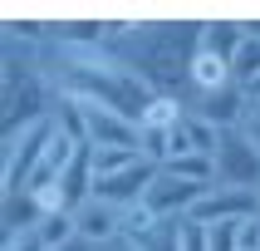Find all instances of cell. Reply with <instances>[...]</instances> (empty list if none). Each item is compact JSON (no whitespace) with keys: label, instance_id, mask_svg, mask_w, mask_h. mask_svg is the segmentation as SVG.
I'll return each instance as SVG.
<instances>
[{"label":"cell","instance_id":"obj_1","mask_svg":"<svg viewBox=\"0 0 260 251\" xmlns=\"http://www.w3.org/2000/svg\"><path fill=\"white\" fill-rule=\"evenodd\" d=\"M103 49H113L138 79L157 94H187V69L202 49V25H138V20H103Z\"/></svg>","mask_w":260,"mask_h":251},{"label":"cell","instance_id":"obj_2","mask_svg":"<svg viewBox=\"0 0 260 251\" xmlns=\"http://www.w3.org/2000/svg\"><path fill=\"white\" fill-rule=\"evenodd\" d=\"M54 133H59V114L35 118L20 133H5V143H0V197L5 192H25V182L35 177V168L44 162V153L54 143Z\"/></svg>","mask_w":260,"mask_h":251},{"label":"cell","instance_id":"obj_3","mask_svg":"<svg viewBox=\"0 0 260 251\" xmlns=\"http://www.w3.org/2000/svg\"><path fill=\"white\" fill-rule=\"evenodd\" d=\"M216 182H221V187H255V192H260V148L250 143L241 128L221 133V148H216Z\"/></svg>","mask_w":260,"mask_h":251},{"label":"cell","instance_id":"obj_4","mask_svg":"<svg viewBox=\"0 0 260 251\" xmlns=\"http://www.w3.org/2000/svg\"><path fill=\"white\" fill-rule=\"evenodd\" d=\"M187 114H197V118H206L211 128H221V133H231V128H241L246 123V108H250V94L241 84H226V89H216V94H187Z\"/></svg>","mask_w":260,"mask_h":251},{"label":"cell","instance_id":"obj_5","mask_svg":"<svg viewBox=\"0 0 260 251\" xmlns=\"http://www.w3.org/2000/svg\"><path fill=\"white\" fill-rule=\"evenodd\" d=\"M260 212V192L255 187H221V182H211V187L202 192V202L191 207V217L197 221H246Z\"/></svg>","mask_w":260,"mask_h":251},{"label":"cell","instance_id":"obj_6","mask_svg":"<svg viewBox=\"0 0 260 251\" xmlns=\"http://www.w3.org/2000/svg\"><path fill=\"white\" fill-rule=\"evenodd\" d=\"M152 177H157V168H152L147 158H138L133 168H123V173H113V177H103L99 187H93V197H99V202H108V207H118V212H128V207H138V202L147 197Z\"/></svg>","mask_w":260,"mask_h":251},{"label":"cell","instance_id":"obj_7","mask_svg":"<svg viewBox=\"0 0 260 251\" xmlns=\"http://www.w3.org/2000/svg\"><path fill=\"white\" fill-rule=\"evenodd\" d=\"M202 192H206V187L182 182V177H172V173H162V168H157V177H152V187H147L143 202L152 207L162 221H177V217H191V207L202 202Z\"/></svg>","mask_w":260,"mask_h":251},{"label":"cell","instance_id":"obj_8","mask_svg":"<svg viewBox=\"0 0 260 251\" xmlns=\"http://www.w3.org/2000/svg\"><path fill=\"white\" fill-rule=\"evenodd\" d=\"M74 227H79V236L84 241H93V246H108V241H118L123 236V212L118 207H108V202H99V197H88L79 212H74Z\"/></svg>","mask_w":260,"mask_h":251},{"label":"cell","instance_id":"obj_9","mask_svg":"<svg viewBox=\"0 0 260 251\" xmlns=\"http://www.w3.org/2000/svg\"><path fill=\"white\" fill-rule=\"evenodd\" d=\"M226 84H236L231 79V59L197 49V59H191V69H187V94H216V89H226ZM187 94H182V99H187Z\"/></svg>","mask_w":260,"mask_h":251},{"label":"cell","instance_id":"obj_10","mask_svg":"<svg viewBox=\"0 0 260 251\" xmlns=\"http://www.w3.org/2000/svg\"><path fill=\"white\" fill-rule=\"evenodd\" d=\"M59 187H64V207L79 212V207L93 197V158H88V143L79 148V158L69 162V173L59 177Z\"/></svg>","mask_w":260,"mask_h":251},{"label":"cell","instance_id":"obj_11","mask_svg":"<svg viewBox=\"0 0 260 251\" xmlns=\"http://www.w3.org/2000/svg\"><path fill=\"white\" fill-rule=\"evenodd\" d=\"M40 207H35V197L29 192H5V212H0V227L5 232L0 236H15V232H29V227H40Z\"/></svg>","mask_w":260,"mask_h":251},{"label":"cell","instance_id":"obj_12","mask_svg":"<svg viewBox=\"0 0 260 251\" xmlns=\"http://www.w3.org/2000/svg\"><path fill=\"white\" fill-rule=\"evenodd\" d=\"M241 40H246V25H236V20H211V25H202V49L206 54L236 59Z\"/></svg>","mask_w":260,"mask_h":251},{"label":"cell","instance_id":"obj_13","mask_svg":"<svg viewBox=\"0 0 260 251\" xmlns=\"http://www.w3.org/2000/svg\"><path fill=\"white\" fill-rule=\"evenodd\" d=\"M182 114H187V103L177 94H152V103L143 108V128H177Z\"/></svg>","mask_w":260,"mask_h":251},{"label":"cell","instance_id":"obj_14","mask_svg":"<svg viewBox=\"0 0 260 251\" xmlns=\"http://www.w3.org/2000/svg\"><path fill=\"white\" fill-rule=\"evenodd\" d=\"M182 138L191 143V153H206V158H216V148H221V128H211L206 118H197V114H182Z\"/></svg>","mask_w":260,"mask_h":251},{"label":"cell","instance_id":"obj_15","mask_svg":"<svg viewBox=\"0 0 260 251\" xmlns=\"http://www.w3.org/2000/svg\"><path fill=\"white\" fill-rule=\"evenodd\" d=\"M88 158H93V187H99L103 177L123 173V168H133L138 162V153L133 148H88Z\"/></svg>","mask_w":260,"mask_h":251},{"label":"cell","instance_id":"obj_16","mask_svg":"<svg viewBox=\"0 0 260 251\" xmlns=\"http://www.w3.org/2000/svg\"><path fill=\"white\" fill-rule=\"evenodd\" d=\"M231 79L241 89H250L260 79V40L255 35H246V40H241V49H236V59H231Z\"/></svg>","mask_w":260,"mask_h":251},{"label":"cell","instance_id":"obj_17","mask_svg":"<svg viewBox=\"0 0 260 251\" xmlns=\"http://www.w3.org/2000/svg\"><path fill=\"white\" fill-rule=\"evenodd\" d=\"M35 232H40L44 246L54 251V246H64V241H74V236H79V227H74V212H49V217H40V227H35Z\"/></svg>","mask_w":260,"mask_h":251},{"label":"cell","instance_id":"obj_18","mask_svg":"<svg viewBox=\"0 0 260 251\" xmlns=\"http://www.w3.org/2000/svg\"><path fill=\"white\" fill-rule=\"evenodd\" d=\"M138 158H147L152 168H162V162L172 158V128H143V138H138Z\"/></svg>","mask_w":260,"mask_h":251},{"label":"cell","instance_id":"obj_19","mask_svg":"<svg viewBox=\"0 0 260 251\" xmlns=\"http://www.w3.org/2000/svg\"><path fill=\"white\" fill-rule=\"evenodd\" d=\"M157 227H162V217H157L147 202H138V207L123 212V236H128V241H143V236H152Z\"/></svg>","mask_w":260,"mask_h":251},{"label":"cell","instance_id":"obj_20","mask_svg":"<svg viewBox=\"0 0 260 251\" xmlns=\"http://www.w3.org/2000/svg\"><path fill=\"white\" fill-rule=\"evenodd\" d=\"M177 251H211V227L197 217H177Z\"/></svg>","mask_w":260,"mask_h":251},{"label":"cell","instance_id":"obj_21","mask_svg":"<svg viewBox=\"0 0 260 251\" xmlns=\"http://www.w3.org/2000/svg\"><path fill=\"white\" fill-rule=\"evenodd\" d=\"M138 251H177V221H162L152 236L138 241Z\"/></svg>","mask_w":260,"mask_h":251},{"label":"cell","instance_id":"obj_22","mask_svg":"<svg viewBox=\"0 0 260 251\" xmlns=\"http://www.w3.org/2000/svg\"><path fill=\"white\" fill-rule=\"evenodd\" d=\"M0 251H49L40 241V232L29 227V232H15V236H0Z\"/></svg>","mask_w":260,"mask_h":251},{"label":"cell","instance_id":"obj_23","mask_svg":"<svg viewBox=\"0 0 260 251\" xmlns=\"http://www.w3.org/2000/svg\"><path fill=\"white\" fill-rule=\"evenodd\" d=\"M236 246L241 251H260V212L246 221H236Z\"/></svg>","mask_w":260,"mask_h":251},{"label":"cell","instance_id":"obj_24","mask_svg":"<svg viewBox=\"0 0 260 251\" xmlns=\"http://www.w3.org/2000/svg\"><path fill=\"white\" fill-rule=\"evenodd\" d=\"M211 251H241L236 246V221H211Z\"/></svg>","mask_w":260,"mask_h":251},{"label":"cell","instance_id":"obj_25","mask_svg":"<svg viewBox=\"0 0 260 251\" xmlns=\"http://www.w3.org/2000/svg\"><path fill=\"white\" fill-rule=\"evenodd\" d=\"M241 133H246L250 143L260 148V99H250V108H246V123H241Z\"/></svg>","mask_w":260,"mask_h":251},{"label":"cell","instance_id":"obj_26","mask_svg":"<svg viewBox=\"0 0 260 251\" xmlns=\"http://www.w3.org/2000/svg\"><path fill=\"white\" fill-rule=\"evenodd\" d=\"M54 251H99L93 241H84V236H74V241H64V246H54Z\"/></svg>","mask_w":260,"mask_h":251},{"label":"cell","instance_id":"obj_27","mask_svg":"<svg viewBox=\"0 0 260 251\" xmlns=\"http://www.w3.org/2000/svg\"><path fill=\"white\" fill-rule=\"evenodd\" d=\"M246 94H250V99H260V79H255V84H250V89H246Z\"/></svg>","mask_w":260,"mask_h":251}]
</instances>
